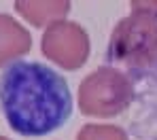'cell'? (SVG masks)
Instances as JSON below:
<instances>
[{"instance_id": "1", "label": "cell", "mask_w": 157, "mask_h": 140, "mask_svg": "<svg viewBox=\"0 0 157 140\" xmlns=\"http://www.w3.org/2000/svg\"><path fill=\"white\" fill-rule=\"evenodd\" d=\"M0 108L13 132L38 138L70 119L72 93L51 66L17 59L0 74Z\"/></svg>"}, {"instance_id": "2", "label": "cell", "mask_w": 157, "mask_h": 140, "mask_svg": "<svg viewBox=\"0 0 157 140\" xmlns=\"http://www.w3.org/2000/svg\"><path fill=\"white\" fill-rule=\"evenodd\" d=\"M130 85L123 74L100 68L78 87V106L85 115H117L130 100Z\"/></svg>"}, {"instance_id": "3", "label": "cell", "mask_w": 157, "mask_h": 140, "mask_svg": "<svg viewBox=\"0 0 157 140\" xmlns=\"http://www.w3.org/2000/svg\"><path fill=\"white\" fill-rule=\"evenodd\" d=\"M157 53V24L149 17H130L123 19L110 40L108 55L115 62L128 64H147Z\"/></svg>"}, {"instance_id": "4", "label": "cell", "mask_w": 157, "mask_h": 140, "mask_svg": "<svg viewBox=\"0 0 157 140\" xmlns=\"http://www.w3.org/2000/svg\"><path fill=\"white\" fill-rule=\"evenodd\" d=\"M40 51L59 68H66V70L81 68L89 51L87 34L78 24L53 21L45 28V34L40 38Z\"/></svg>"}, {"instance_id": "5", "label": "cell", "mask_w": 157, "mask_h": 140, "mask_svg": "<svg viewBox=\"0 0 157 140\" xmlns=\"http://www.w3.org/2000/svg\"><path fill=\"white\" fill-rule=\"evenodd\" d=\"M32 49V36L17 19L0 13V68L17 62Z\"/></svg>"}, {"instance_id": "6", "label": "cell", "mask_w": 157, "mask_h": 140, "mask_svg": "<svg viewBox=\"0 0 157 140\" xmlns=\"http://www.w3.org/2000/svg\"><path fill=\"white\" fill-rule=\"evenodd\" d=\"M17 13L30 21L32 26H49L53 21H62V17L68 13L70 4L68 2H34V0H17L15 2Z\"/></svg>"}, {"instance_id": "7", "label": "cell", "mask_w": 157, "mask_h": 140, "mask_svg": "<svg viewBox=\"0 0 157 140\" xmlns=\"http://www.w3.org/2000/svg\"><path fill=\"white\" fill-rule=\"evenodd\" d=\"M0 140H9V138H4V136H0Z\"/></svg>"}]
</instances>
